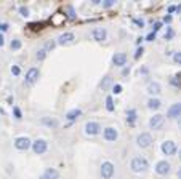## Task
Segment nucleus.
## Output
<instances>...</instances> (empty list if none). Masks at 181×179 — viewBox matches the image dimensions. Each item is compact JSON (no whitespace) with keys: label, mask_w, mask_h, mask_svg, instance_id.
<instances>
[{"label":"nucleus","mask_w":181,"mask_h":179,"mask_svg":"<svg viewBox=\"0 0 181 179\" xmlns=\"http://www.w3.org/2000/svg\"><path fill=\"white\" fill-rule=\"evenodd\" d=\"M130 168L133 173H143L149 168V162L144 157H135L130 163Z\"/></svg>","instance_id":"f257e3e1"},{"label":"nucleus","mask_w":181,"mask_h":179,"mask_svg":"<svg viewBox=\"0 0 181 179\" xmlns=\"http://www.w3.org/2000/svg\"><path fill=\"white\" fill-rule=\"evenodd\" d=\"M39 77H40V71L37 67H31L29 71L26 72V80H24V83L26 85H34L35 82L39 80Z\"/></svg>","instance_id":"f03ea898"},{"label":"nucleus","mask_w":181,"mask_h":179,"mask_svg":"<svg viewBox=\"0 0 181 179\" xmlns=\"http://www.w3.org/2000/svg\"><path fill=\"white\" fill-rule=\"evenodd\" d=\"M74 42H75V35H74L72 32H64V34H61V35L56 38V45H63V47L72 45Z\"/></svg>","instance_id":"7ed1b4c3"},{"label":"nucleus","mask_w":181,"mask_h":179,"mask_svg":"<svg viewBox=\"0 0 181 179\" xmlns=\"http://www.w3.org/2000/svg\"><path fill=\"white\" fill-rule=\"evenodd\" d=\"M136 144L140 146L141 149H147V147H151V144H152V136H151L149 133H141V134H138V137H136Z\"/></svg>","instance_id":"20e7f679"},{"label":"nucleus","mask_w":181,"mask_h":179,"mask_svg":"<svg viewBox=\"0 0 181 179\" xmlns=\"http://www.w3.org/2000/svg\"><path fill=\"white\" fill-rule=\"evenodd\" d=\"M114 171H116V168H114L112 163L111 162H103V165H101V177L103 179H111L114 176Z\"/></svg>","instance_id":"39448f33"},{"label":"nucleus","mask_w":181,"mask_h":179,"mask_svg":"<svg viewBox=\"0 0 181 179\" xmlns=\"http://www.w3.org/2000/svg\"><path fill=\"white\" fill-rule=\"evenodd\" d=\"M172 171V165L167 162V160H160L156 163V173L160 174V176H167Z\"/></svg>","instance_id":"423d86ee"},{"label":"nucleus","mask_w":181,"mask_h":179,"mask_svg":"<svg viewBox=\"0 0 181 179\" xmlns=\"http://www.w3.org/2000/svg\"><path fill=\"white\" fill-rule=\"evenodd\" d=\"M47 149H48V142L45 139H37V141L32 142V150H34V154H37V155L45 154Z\"/></svg>","instance_id":"0eeeda50"},{"label":"nucleus","mask_w":181,"mask_h":179,"mask_svg":"<svg viewBox=\"0 0 181 179\" xmlns=\"http://www.w3.org/2000/svg\"><path fill=\"white\" fill-rule=\"evenodd\" d=\"M163 123H165V117L162 114H156L154 117H151L149 127H151V130H160L163 127Z\"/></svg>","instance_id":"6e6552de"},{"label":"nucleus","mask_w":181,"mask_h":179,"mask_svg":"<svg viewBox=\"0 0 181 179\" xmlns=\"http://www.w3.org/2000/svg\"><path fill=\"white\" fill-rule=\"evenodd\" d=\"M15 147H16L18 150H27L29 147H32V141H31L27 136L16 137V141H15Z\"/></svg>","instance_id":"1a4fd4ad"},{"label":"nucleus","mask_w":181,"mask_h":179,"mask_svg":"<svg viewBox=\"0 0 181 179\" xmlns=\"http://www.w3.org/2000/svg\"><path fill=\"white\" fill-rule=\"evenodd\" d=\"M101 131V125L98 122H87L85 123V133L88 136H96V134H100Z\"/></svg>","instance_id":"9d476101"},{"label":"nucleus","mask_w":181,"mask_h":179,"mask_svg":"<svg viewBox=\"0 0 181 179\" xmlns=\"http://www.w3.org/2000/svg\"><path fill=\"white\" fill-rule=\"evenodd\" d=\"M160 149H162L163 155H175L176 150H178V149H176V144H175L173 141H165V142H162Z\"/></svg>","instance_id":"9b49d317"},{"label":"nucleus","mask_w":181,"mask_h":179,"mask_svg":"<svg viewBox=\"0 0 181 179\" xmlns=\"http://www.w3.org/2000/svg\"><path fill=\"white\" fill-rule=\"evenodd\" d=\"M181 117V102H175L167 111V118H179Z\"/></svg>","instance_id":"f8f14e48"},{"label":"nucleus","mask_w":181,"mask_h":179,"mask_svg":"<svg viewBox=\"0 0 181 179\" xmlns=\"http://www.w3.org/2000/svg\"><path fill=\"white\" fill-rule=\"evenodd\" d=\"M103 136H104V139H106V141L114 142V141L117 139V137H119V131H117L114 127H107V128H104Z\"/></svg>","instance_id":"ddd939ff"},{"label":"nucleus","mask_w":181,"mask_h":179,"mask_svg":"<svg viewBox=\"0 0 181 179\" xmlns=\"http://www.w3.org/2000/svg\"><path fill=\"white\" fill-rule=\"evenodd\" d=\"M106 37H107V31L104 27H95L93 29V38L96 42H104Z\"/></svg>","instance_id":"4468645a"},{"label":"nucleus","mask_w":181,"mask_h":179,"mask_svg":"<svg viewBox=\"0 0 181 179\" xmlns=\"http://www.w3.org/2000/svg\"><path fill=\"white\" fill-rule=\"evenodd\" d=\"M112 64L117 66V67H123L125 64H127V54L125 53H116L114 56H112Z\"/></svg>","instance_id":"2eb2a0df"},{"label":"nucleus","mask_w":181,"mask_h":179,"mask_svg":"<svg viewBox=\"0 0 181 179\" xmlns=\"http://www.w3.org/2000/svg\"><path fill=\"white\" fill-rule=\"evenodd\" d=\"M160 91H162V88H160V85L157 83V82H149L147 83V93L151 94V98L160 94Z\"/></svg>","instance_id":"dca6fc26"},{"label":"nucleus","mask_w":181,"mask_h":179,"mask_svg":"<svg viewBox=\"0 0 181 179\" xmlns=\"http://www.w3.org/2000/svg\"><path fill=\"white\" fill-rule=\"evenodd\" d=\"M112 85H114V82H112V77H111V75H106V77L101 80V83H100V88H101L103 91H107L109 88H112Z\"/></svg>","instance_id":"f3484780"},{"label":"nucleus","mask_w":181,"mask_h":179,"mask_svg":"<svg viewBox=\"0 0 181 179\" xmlns=\"http://www.w3.org/2000/svg\"><path fill=\"white\" fill-rule=\"evenodd\" d=\"M82 115V109H71V111H69L67 114H66V118L69 120V122H75L79 117Z\"/></svg>","instance_id":"a211bd4d"},{"label":"nucleus","mask_w":181,"mask_h":179,"mask_svg":"<svg viewBox=\"0 0 181 179\" xmlns=\"http://www.w3.org/2000/svg\"><path fill=\"white\" fill-rule=\"evenodd\" d=\"M160 106H162L160 99H157V98H149V101H147V109H151V111H159Z\"/></svg>","instance_id":"6ab92c4d"},{"label":"nucleus","mask_w":181,"mask_h":179,"mask_svg":"<svg viewBox=\"0 0 181 179\" xmlns=\"http://www.w3.org/2000/svg\"><path fill=\"white\" fill-rule=\"evenodd\" d=\"M44 176H45V179H59V171L54 168H47Z\"/></svg>","instance_id":"aec40b11"},{"label":"nucleus","mask_w":181,"mask_h":179,"mask_svg":"<svg viewBox=\"0 0 181 179\" xmlns=\"http://www.w3.org/2000/svg\"><path fill=\"white\" fill-rule=\"evenodd\" d=\"M138 118V114L135 109H128L127 111V122H128V125H135V122Z\"/></svg>","instance_id":"412c9836"},{"label":"nucleus","mask_w":181,"mask_h":179,"mask_svg":"<svg viewBox=\"0 0 181 179\" xmlns=\"http://www.w3.org/2000/svg\"><path fill=\"white\" fill-rule=\"evenodd\" d=\"M170 85H173L175 88H181V74H176V75H173L172 78H170Z\"/></svg>","instance_id":"4be33fe9"},{"label":"nucleus","mask_w":181,"mask_h":179,"mask_svg":"<svg viewBox=\"0 0 181 179\" xmlns=\"http://www.w3.org/2000/svg\"><path fill=\"white\" fill-rule=\"evenodd\" d=\"M64 13H67V18L69 19H75V11H74V7L72 5H66L64 7Z\"/></svg>","instance_id":"5701e85b"},{"label":"nucleus","mask_w":181,"mask_h":179,"mask_svg":"<svg viewBox=\"0 0 181 179\" xmlns=\"http://www.w3.org/2000/svg\"><path fill=\"white\" fill-rule=\"evenodd\" d=\"M42 123H44V125H48V127H58V120L56 118H48V117H44L42 118Z\"/></svg>","instance_id":"b1692460"},{"label":"nucleus","mask_w":181,"mask_h":179,"mask_svg":"<svg viewBox=\"0 0 181 179\" xmlns=\"http://www.w3.org/2000/svg\"><path fill=\"white\" fill-rule=\"evenodd\" d=\"M106 109H107V111L109 112H114V99H112V96H107V98H106Z\"/></svg>","instance_id":"393cba45"},{"label":"nucleus","mask_w":181,"mask_h":179,"mask_svg":"<svg viewBox=\"0 0 181 179\" xmlns=\"http://www.w3.org/2000/svg\"><path fill=\"white\" fill-rule=\"evenodd\" d=\"M23 47V42L19 38H15V40H11V43H10V48L11 50H19Z\"/></svg>","instance_id":"a878e982"},{"label":"nucleus","mask_w":181,"mask_h":179,"mask_svg":"<svg viewBox=\"0 0 181 179\" xmlns=\"http://www.w3.org/2000/svg\"><path fill=\"white\" fill-rule=\"evenodd\" d=\"M35 58H37L39 61H44V59L47 58V50H45V48H40V50L37 51V54H35Z\"/></svg>","instance_id":"bb28decb"},{"label":"nucleus","mask_w":181,"mask_h":179,"mask_svg":"<svg viewBox=\"0 0 181 179\" xmlns=\"http://www.w3.org/2000/svg\"><path fill=\"white\" fill-rule=\"evenodd\" d=\"M13 115H15L16 120H21L23 118V114H21V109L18 106H13Z\"/></svg>","instance_id":"cd10ccee"},{"label":"nucleus","mask_w":181,"mask_h":179,"mask_svg":"<svg viewBox=\"0 0 181 179\" xmlns=\"http://www.w3.org/2000/svg\"><path fill=\"white\" fill-rule=\"evenodd\" d=\"M165 40H172L173 37H175V31L172 29V27H168V29H167V32H165Z\"/></svg>","instance_id":"c85d7f7f"},{"label":"nucleus","mask_w":181,"mask_h":179,"mask_svg":"<svg viewBox=\"0 0 181 179\" xmlns=\"http://www.w3.org/2000/svg\"><path fill=\"white\" fill-rule=\"evenodd\" d=\"M143 53H144V48L143 47H138L136 48V53H135V59H140L143 56Z\"/></svg>","instance_id":"c756f323"},{"label":"nucleus","mask_w":181,"mask_h":179,"mask_svg":"<svg viewBox=\"0 0 181 179\" xmlns=\"http://www.w3.org/2000/svg\"><path fill=\"white\" fill-rule=\"evenodd\" d=\"M42 26H44L42 22H31V24H29V27H31L32 31H40V29H42Z\"/></svg>","instance_id":"7c9ffc66"},{"label":"nucleus","mask_w":181,"mask_h":179,"mask_svg":"<svg viewBox=\"0 0 181 179\" xmlns=\"http://www.w3.org/2000/svg\"><path fill=\"white\" fill-rule=\"evenodd\" d=\"M156 37H157V34L156 32H149L147 35H146V42H154V40H156Z\"/></svg>","instance_id":"2f4dec72"},{"label":"nucleus","mask_w":181,"mask_h":179,"mask_svg":"<svg viewBox=\"0 0 181 179\" xmlns=\"http://www.w3.org/2000/svg\"><path fill=\"white\" fill-rule=\"evenodd\" d=\"M111 90H112L114 94H120V93H122V85L116 83V85H112V88H111Z\"/></svg>","instance_id":"473e14b6"},{"label":"nucleus","mask_w":181,"mask_h":179,"mask_svg":"<svg viewBox=\"0 0 181 179\" xmlns=\"http://www.w3.org/2000/svg\"><path fill=\"white\" fill-rule=\"evenodd\" d=\"M19 13H21V16L27 18V16H29V8H27V7H19Z\"/></svg>","instance_id":"72a5a7b5"},{"label":"nucleus","mask_w":181,"mask_h":179,"mask_svg":"<svg viewBox=\"0 0 181 179\" xmlns=\"http://www.w3.org/2000/svg\"><path fill=\"white\" fill-rule=\"evenodd\" d=\"M54 47H56V42H54V40H50V42H47V45H45V50L50 51V50H53Z\"/></svg>","instance_id":"f704fd0d"},{"label":"nucleus","mask_w":181,"mask_h":179,"mask_svg":"<svg viewBox=\"0 0 181 179\" xmlns=\"http://www.w3.org/2000/svg\"><path fill=\"white\" fill-rule=\"evenodd\" d=\"M173 61H175L176 64H181V51L173 53Z\"/></svg>","instance_id":"c9c22d12"},{"label":"nucleus","mask_w":181,"mask_h":179,"mask_svg":"<svg viewBox=\"0 0 181 179\" xmlns=\"http://www.w3.org/2000/svg\"><path fill=\"white\" fill-rule=\"evenodd\" d=\"M160 27H162V22H160V21L154 22V27H152V32H156V34H157V32L160 31Z\"/></svg>","instance_id":"e433bc0d"},{"label":"nucleus","mask_w":181,"mask_h":179,"mask_svg":"<svg viewBox=\"0 0 181 179\" xmlns=\"http://www.w3.org/2000/svg\"><path fill=\"white\" fill-rule=\"evenodd\" d=\"M19 72H21L19 66H11V74L13 75H19Z\"/></svg>","instance_id":"4c0bfd02"},{"label":"nucleus","mask_w":181,"mask_h":179,"mask_svg":"<svg viewBox=\"0 0 181 179\" xmlns=\"http://www.w3.org/2000/svg\"><path fill=\"white\" fill-rule=\"evenodd\" d=\"M133 22H135L138 27H141V29L144 27V21H143V19H138V18H135V19H133Z\"/></svg>","instance_id":"58836bf2"},{"label":"nucleus","mask_w":181,"mask_h":179,"mask_svg":"<svg viewBox=\"0 0 181 179\" xmlns=\"http://www.w3.org/2000/svg\"><path fill=\"white\" fill-rule=\"evenodd\" d=\"M114 3H116V2H114V0H106V2L103 3V7H104V8H111V7H112V5H114Z\"/></svg>","instance_id":"ea45409f"},{"label":"nucleus","mask_w":181,"mask_h":179,"mask_svg":"<svg viewBox=\"0 0 181 179\" xmlns=\"http://www.w3.org/2000/svg\"><path fill=\"white\" fill-rule=\"evenodd\" d=\"M8 27H10V26H8L7 22H2V24H0V31H2V32H7Z\"/></svg>","instance_id":"a19ab883"},{"label":"nucleus","mask_w":181,"mask_h":179,"mask_svg":"<svg viewBox=\"0 0 181 179\" xmlns=\"http://www.w3.org/2000/svg\"><path fill=\"white\" fill-rule=\"evenodd\" d=\"M130 71H132L130 67H123V71H122V75H123V77H127V75L130 74Z\"/></svg>","instance_id":"79ce46f5"},{"label":"nucleus","mask_w":181,"mask_h":179,"mask_svg":"<svg viewBox=\"0 0 181 179\" xmlns=\"http://www.w3.org/2000/svg\"><path fill=\"white\" fill-rule=\"evenodd\" d=\"M172 19H173V18H172V15H167V16L163 18V22H167V24H170V22H172Z\"/></svg>","instance_id":"37998d69"},{"label":"nucleus","mask_w":181,"mask_h":179,"mask_svg":"<svg viewBox=\"0 0 181 179\" xmlns=\"http://www.w3.org/2000/svg\"><path fill=\"white\" fill-rule=\"evenodd\" d=\"M3 45H5V37H3V34H0V48Z\"/></svg>","instance_id":"c03bdc74"},{"label":"nucleus","mask_w":181,"mask_h":179,"mask_svg":"<svg viewBox=\"0 0 181 179\" xmlns=\"http://www.w3.org/2000/svg\"><path fill=\"white\" fill-rule=\"evenodd\" d=\"M143 40H144L143 37H138V38H136V45H138V47H141V42H143Z\"/></svg>","instance_id":"a18cd8bd"},{"label":"nucleus","mask_w":181,"mask_h":179,"mask_svg":"<svg viewBox=\"0 0 181 179\" xmlns=\"http://www.w3.org/2000/svg\"><path fill=\"white\" fill-rule=\"evenodd\" d=\"M175 11H176V7H175V5H170V7H168V13H175Z\"/></svg>","instance_id":"49530a36"},{"label":"nucleus","mask_w":181,"mask_h":179,"mask_svg":"<svg viewBox=\"0 0 181 179\" xmlns=\"http://www.w3.org/2000/svg\"><path fill=\"white\" fill-rule=\"evenodd\" d=\"M176 176H178V179H181V168L178 170V173H176Z\"/></svg>","instance_id":"de8ad7c7"},{"label":"nucleus","mask_w":181,"mask_h":179,"mask_svg":"<svg viewBox=\"0 0 181 179\" xmlns=\"http://www.w3.org/2000/svg\"><path fill=\"white\" fill-rule=\"evenodd\" d=\"M176 13H181V5H178V7H176Z\"/></svg>","instance_id":"09e8293b"},{"label":"nucleus","mask_w":181,"mask_h":179,"mask_svg":"<svg viewBox=\"0 0 181 179\" xmlns=\"http://www.w3.org/2000/svg\"><path fill=\"white\" fill-rule=\"evenodd\" d=\"M178 125L181 127V117H179V120H178Z\"/></svg>","instance_id":"8fccbe9b"},{"label":"nucleus","mask_w":181,"mask_h":179,"mask_svg":"<svg viewBox=\"0 0 181 179\" xmlns=\"http://www.w3.org/2000/svg\"><path fill=\"white\" fill-rule=\"evenodd\" d=\"M39 179H45V176H44V174H42V176H40V177H39Z\"/></svg>","instance_id":"3c124183"},{"label":"nucleus","mask_w":181,"mask_h":179,"mask_svg":"<svg viewBox=\"0 0 181 179\" xmlns=\"http://www.w3.org/2000/svg\"><path fill=\"white\" fill-rule=\"evenodd\" d=\"M179 160H181V149H179Z\"/></svg>","instance_id":"603ef678"}]
</instances>
